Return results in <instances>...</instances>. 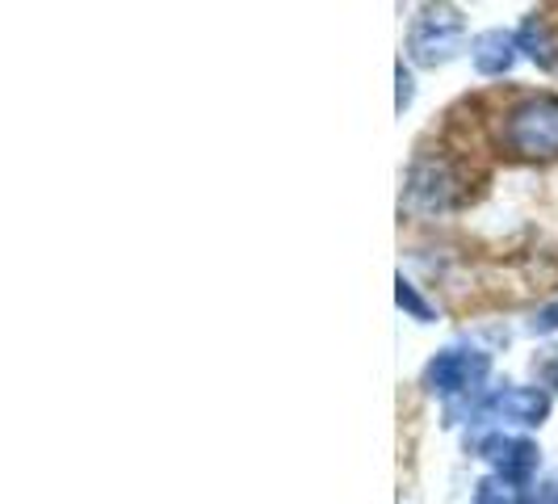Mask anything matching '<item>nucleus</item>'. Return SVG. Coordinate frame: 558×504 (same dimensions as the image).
Segmentation results:
<instances>
[{
    "label": "nucleus",
    "mask_w": 558,
    "mask_h": 504,
    "mask_svg": "<svg viewBox=\"0 0 558 504\" xmlns=\"http://www.w3.org/2000/svg\"><path fill=\"white\" fill-rule=\"evenodd\" d=\"M500 147L521 160L558 156V93H530L508 106L500 122Z\"/></svg>",
    "instance_id": "1"
},
{
    "label": "nucleus",
    "mask_w": 558,
    "mask_h": 504,
    "mask_svg": "<svg viewBox=\"0 0 558 504\" xmlns=\"http://www.w3.org/2000/svg\"><path fill=\"white\" fill-rule=\"evenodd\" d=\"M466 47V17L453 4H424L408 29V59L416 68H441Z\"/></svg>",
    "instance_id": "2"
},
{
    "label": "nucleus",
    "mask_w": 558,
    "mask_h": 504,
    "mask_svg": "<svg viewBox=\"0 0 558 504\" xmlns=\"http://www.w3.org/2000/svg\"><path fill=\"white\" fill-rule=\"evenodd\" d=\"M462 197H466V185H462V172L449 156H420L416 165L408 168V181H403L408 211L449 215L453 206H462Z\"/></svg>",
    "instance_id": "3"
},
{
    "label": "nucleus",
    "mask_w": 558,
    "mask_h": 504,
    "mask_svg": "<svg viewBox=\"0 0 558 504\" xmlns=\"http://www.w3.org/2000/svg\"><path fill=\"white\" fill-rule=\"evenodd\" d=\"M487 374H492V358L487 353H478V349H441L433 362L424 365L420 383H424L428 395H437V399L449 404L458 395L478 392L487 383Z\"/></svg>",
    "instance_id": "4"
},
{
    "label": "nucleus",
    "mask_w": 558,
    "mask_h": 504,
    "mask_svg": "<svg viewBox=\"0 0 558 504\" xmlns=\"http://www.w3.org/2000/svg\"><path fill=\"white\" fill-rule=\"evenodd\" d=\"M478 454L487 458L492 476L504 479L508 488H530L533 471L542 463V449L530 437H512V433H492L478 442Z\"/></svg>",
    "instance_id": "5"
},
{
    "label": "nucleus",
    "mask_w": 558,
    "mask_h": 504,
    "mask_svg": "<svg viewBox=\"0 0 558 504\" xmlns=\"http://www.w3.org/2000/svg\"><path fill=\"white\" fill-rule=\"evenodd\" d=\"M550 408H555V399H550L546 387H521V383H504V387H496L483 399V412H492L496 420H508V424H521V429L546 424Z\"/></svg>",
    "instance_id": "6"
},
{
    "label": "nucleus",
    "mask_w": 558,
    "mask_h": 504,
    "mask_svg": "<svg viewBox=\"0 0 558 504\" xmlns=\"http://www.w3.org/2000/svg\"><path fill=\"white\" fill-rule=\"evenodd\" d=\"M471 68L478 76L496 81V76H508L512 63L521 59V47H517V29H483L471 38Z\"/></svg>",
    "instance_id": "7"
},
{
    "label": "nucleus",
    "mask_w": 558,
    "mask_h": 504,
    "mask_svg": "<svg viewBox=\"0 0 558 504\" xmlns=\"http://www.w3.org/2000/svg\"><path fill=\"white\" fill-rule=\"evenodd\" d=\"M517 47H521V56L533 59L537 68H555V43H550V29H546V17H542V13H530V17L517 26Z\"/></svg>",
    "instance_id": "8"
},
{
    "label": "nucleus",
    "mask_w": 558,
    "mask_h": 504,
    "mask_svg": "<svg viewBox=\"0 0 558 504\" xmlns=\"http://www.w3.org/2000/svg\"><path fill=\"white\" fill-rule=\"evenodd\" d=\"M395 303H399V311H408L416 324H433V320H437V308H433V303L420 295L416 281H408L403 274L395 278Z\"/></svg>",
    "instance_id": "9"
},
{
    "label": "nucleus",
    "mask_w": 558,
    "mask_h": 504,
    "mask_svg": "<svg viewBox=\"0 0 558 504\" xmlns=\"http://www.w3.org/2000/svg\"><path fill=\"white\" fill-rule=\"evenodd\" d=\"M475 504H521V492H517V488H508L504 479L487 476L475 488Z\"/></svg>",
    "instance_id": "10"
},
{
    "label": "nucleus",
    "mask_w": 558,
    "mask_h": 504,
    "mask_svg": "<svg viewBox=\"0 0 558 504\" xmlns=\"http://www.w3.org/2000/svg\"><path fill=\"white\" fill-rule=\"evenodd\" d=\"M395 110L403 113L412 101H416V81H412V68H403V59H399V68H395Z\"/></svg>",
    "instance_id": "11"
},
{
    "label": "nucleus",
    "mask_w": 558,
    "mask_h": 504,
    "mask_svg": "<svg viewBox=\"0 0 558 504\" xmlns=\"http://www.w3.org/2000/svg\"><path fill=\"white\" fill-rule=\"evenodd\" d=\"M533 336H550V333H558V299L555 303H546V308H537L530 315V324H525Z\"/></svg>",
    "instance_id": "12"
},
{
    "label": "nucleus",
    "mask_w": 558,
    "mask_h": 504,
    "mask_svg": "<svg viewBox=\"0 0 558 504\" xmlns=\"http://www.w3.org/2000/svg\"><path fill=\"white\" fill-rule=\"evenodd\" d=\"M521 504H558V479L530 483V492H521Z\"/></svg>",
    "instance_id": "13"
},
{
    "label": "nucleus",
    "mask_w": 558,
    "mask_h": 504,
    "mask_svg": "<svg viewBox=\"0 0 558 504\" xmlns=\"http://www.w3.org/2000/svg\"><path fill=\"white\" fill-rule=\"evenodd\" d=\"M542 383H546V392H555V395H558V358H555V362L542 365Z\"/></svg>",
    "instance_id": "14"
}]
</instances>
